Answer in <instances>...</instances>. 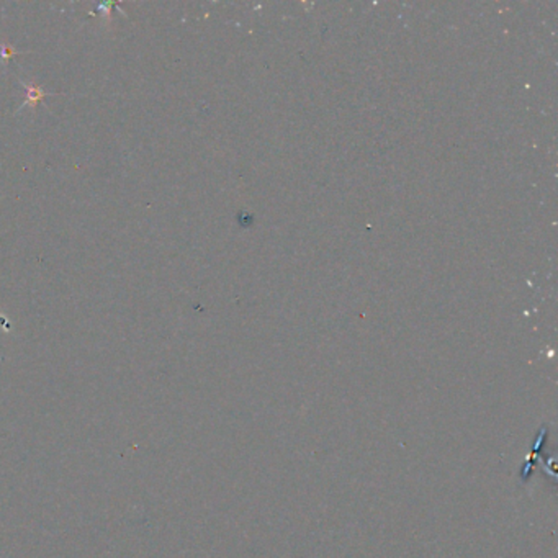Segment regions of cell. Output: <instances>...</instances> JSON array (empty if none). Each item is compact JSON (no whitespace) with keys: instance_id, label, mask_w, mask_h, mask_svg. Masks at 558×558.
I'll return each mask as SVG.
<instances>
[{"instance_id":"obj_1","label":"cell","mask_w":558,"mask_h":558,"mask_svg":"<svg viewBox=\"0 0 558 558\" xmlns=\"http://www.w3.org/2000/svg\"><path fill=\"white\" fill-rule=\"evenodd\" d=\"M20 84L23 85V89H25V92H27V99L23 100V104L18 106L17 109V113L18 111H22L23 109H25V106H36V104H43V100L46 99L48 95H57V92L56 94H51V92H45L41 89L40 85H33V84H27L25 81H20Z\"/></svg>"},{"instance_id":"obj_2","label":"cell","mask_w":558,"mask_h":558,"mask_svg":"<svg viewBox=\"0 0 558 558\" xmlns=\"http://www.w3.org/2000/svg\"><path fill=\"white\" fill-rule=\"evenodd\" d=\"M27 51H17L15 48L8 46V45H0V62L2 61H7V60H12V57L15 56H20V55H25Z\"/></svg>"}]
</instances>
